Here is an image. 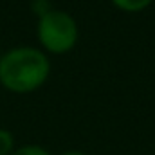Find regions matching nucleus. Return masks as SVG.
<instances>
[{
  "instance_id": "1",
  "label": "nucleus",
  "mask_w": 155,
  "mask_h": 155,
  "mask_svg": "<svg viewBox=\"0 0 155 155\" xmlns=\"http://www.w3.org/2000/svg\"><path fill=\"white\" fill-rule=\"evenodd\" d=\"M47 54L31 45H20L0 56V85L13 94H31L49 79Z\"/></svg>"
},
{
  "instance_id": "2",
  "label": "nucleus",
  "mask_w": 155,
  "mask_h": 155,
  "mask_svg": "<svg viewBox=\"0 0 155 155\" xmlns=\"http://www.w3.org/2000/svg\"><path fill=\"white\" fill-rule=\"evenodd\" d=\"M36 36L40 45L51 54H67L78 43L79 29L74 16L61 9H52L38 18Z\"/></svg>"
},
{
  "instance_id": "3",
  "label": "nucleus",
  "mask_w": 155,
  "mask_h": 155,
  "mask_svg": "<svg viewBox=\"0 0 155 155\" xmlns=\"http://www.w3.org/2000/svg\"><path fill=\"white\" fill-rule=\"evenodd\" d=\"M110 2L114 4V7H117L119 11H124V13H141L153 0H110Z\"/></svg>"
},
{
  "instance_id": "4",
  "label": "nucleus",
  "mask_w": 155,
  "mask_h": 155,
  "mask_svg": "<svg viewBox=\"0 0 155 155\" xmlns=\"http://www.w3.org/2000/svg\"><path fill=\"white\" fill-rule=\"evenodd\" d=\"M15 150V137L9 130L0 128V155H11Z\"/></svg>"
},
{
  "instance_id": "5",
  "label": "nucleus",
  "mask_w": 155,
  "mask_h": 155,
  "mask_svg": "<svg viewBox=\"0 0 155 155\" xmlns=\"http://www.w3.org/2000/svg\"><path fill=\"white\" fill-rule=\"evenodd\" d=\"M11 155H51L49 150H45L40 144H24L20 148H15Z\"/></svg>"
},
{
  "instance_id": "6",
  "label": "nucleus",
  "mask_w": 155,
  "mask_h": 155,
  "mask_svg": "<svg viewBox=\"0 0 155 155\" xmlns=\"http://www.w3.org/2000/svg\"><path fill=\"white\" fill-rule=\"evenodd\" d=\"M54 7H52V4H51V0H31V11L41 18V16H45L49 11H52Z\"/></svg>"
},
{
  "instance_id": "7",
  "label": "nucleus",
  "mask_w": 155,
  "mask_h": 155,
  "mask_svg": "<svg viewBox=\"0 0 155 155\" xmlns=\"http://www.w3.org/2000/svg\"><path fill=\"white\" fill-rule=\"evenodd\" d=\"M60 155H88V153L79 152V150H67V152H63V153H60Z\"/></svg>"
}]
</instances>
